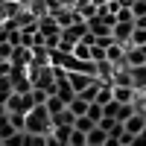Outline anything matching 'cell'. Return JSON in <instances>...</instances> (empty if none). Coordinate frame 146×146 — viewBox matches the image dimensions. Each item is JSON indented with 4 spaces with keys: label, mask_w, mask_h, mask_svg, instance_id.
Masks as SVG:
<instances>
[{
    "label": "cell",
    "mask_w": 146,
    "mask_h": 146,
    "mask_svg": "<svg viewBox=\"0 0 146 146\" xmlns=\"http://www.w3.org/2000/svg\"><path fill=\"white\" fill-rule=\"evenodd\" d=\"M47 111H50V114H56V111H62V108H67L64 105V100H62V96H56V94H50V96H47Z\"/></svg>",
    "instance_id": "obj_14"
},
{
    "label": "cell",
    "mask_w": 146,
    "mask_h": 146,
    "mask_svg": "<svg viewBox=\"0 0 146 146\" xmlns=\"http://www.w3.org/2000/svg\"><path fill=\"white\" fill-rule=\"evenodd\" d=\"M0 114H6V105H0Z\"/></svg>",
    "instance_id": "obj_29"
},
{
    "label": "cell",
    "mask_w": 146,
    "mask_h": 146,
    "mask_svg": "<svg viewBox=\"0 0 146 146\" xmlns=\"http://www.w3.org/2000/svg\"><path fill=\"white\" fill-rule=\"evenodd\" d=\"M102 146H123V143H120V137H114V135H108Z\"/></svg>",
    "instance_id": "obj_26"
},
{
    "label": "cell",
    "mask_w": 146,
    "mask_h": 146,
    "mask_svg": "<svg viewBox=\"0 0 146 146\" xmlns=\"http://www.w3.org/2000/svg\"><path fill=\"white\" fill-rule=\"evenodd\" d=\"M120 105H123V102H117V100L105 102V105H102V114H105V117H114V120H117V117H120Z\"/></svg>",
    "instance_id": "obj_17"
},
{
    "label": "cell",
    "mask_w": 146,
    "mask_h": 146,
    "mask_svg": "<svg viewBox=\"0 0 146 146\" xmlns=\"http://www.w3.org/2000/svg\"><path fill=\"white\" fill-rule=\"evenodd\" d=\"M105 137H108V131H105V129H100V126H94V129L88 131V146H102V143H105Z\"/></svg>",
    "instance_id": "obj_11"
},
{
    "label": "cell",
    "mask_w": 146,
    "mask_h": 146,
    "mask_svg": "<svg viewBox=\"0 0 146 146\" xmlns=\"http://www.w3.org/2000/svg\"><path fill=\"white\" fill-rule=\"evenodd\" d=\"M23 137H27V131H15L3 140V146H23Z\"/></svg>",
    "instance_id": "obj_20"
},
{
    "label": "cell",
    "mask_w": 146,
    "mask_h": 146,
    "mask_svg": "<svg viewBox=\"0 0 146 146\" xmlns=\"http://www.w3.org/2000/svg\"><path fill=\"white\" fill-rule=\"evenodd\" d=\"M135 27H140V29H146V15H140V18H135Z\"/></svg>",
    "instance_id": "obj_27"
},
{
    "label": "cell",
    "mask_w": 146,
    "mask_h": 146,
    "mask_svg": "<svg viewBox=\"0 0 146 146\" xmlns=\"http://www.w3.org/2000/svg\"><path fill=\"white\" fill-rule=\"evenodd\" d=\"M131 15H135V18L146 15V0H135V3H131Z\"/></svg>",
    "instance_id": "obj_23"
},
{
    "label": "cell",
    "mask_w": 146,
    "mask_h": 146,
    "mask_svg": "<svg viewBox=\"0 0 146 146\" xmlns=\"http://www.w3.org/2000/svg\"><path fill=\"white\" fill-rule=\"evenodd\" d=\"M129 44H137V47H143V44H146V29L135 27V29H131V38H129Z\"/></svg>",
    "instance_id": "obj_19"
},
{
    "label": "cell",
    "mask_w": 146,
    "mask_h": 146,
    "mask_svg": "<svg viewBox=\"0 0 146 146\" xmlns=\"http://www.w3.org/2000/svg\"><path fill=\"white\" fill-rule=\"evenodd\" d=\"M105 58H108V62H111L114 67L126 64V44H120V41L108 44V47H105ZM126 67H129V64H126Z\"/></svg>",
    "instance_id": "obj_3"
},
{
    "label": "cell",
    "mask_w": 146,
    "mask_h": 146,
    "mask_svg": "<svg viewBox=\"0 0 146 146\" xmlns=\"http://www.w3.org/2000/svg\"><path fill=\"white\" fill-rule=\"evenodd\" d=\"M131 29H135V21H117L114 27H111V35H114V41H120V44H129V38H131Z\"/></svg>",
    "instance_id": "obj_4"
},
{
    "label": "cell",
    "mask_w": 146,
    "mask_h": 146,
    "mask_svg": "<svg viewBox=\"0 0 146 146\" xmlns=\"http://www.w3.org/2000/svg\"><path fill=\"white\" fill-rule=\"evenodd\" d=\"M73 56H76V58H91V44H88V41H76ZM91 62H94V58H91Z\"/></svg>",
    "instance_id": "obj_16"
},
{
    "label": "cell",
    "mask_w": 146,
    "mask_h": 146,
    "mask_svg": "<svg viewBox=\"0 0 146 146\" xmlns=\"http://www.w3.org/2000/svg\"><path fill=\"white\" fill-rule=\"evenodd\" d=\"M88 117L94 120V123H100V120H102V105L100 102H91L88 105Z\"/></svg>",
    "instance_id": "obj_21"
},
{
    "label": "cell",
    "mask_w": 146,
    "mask_h": 146,
    "mask_svg": "<svg viewBox=\"0 0 146 146\" xmlns=\"http://www.w3.org/2000/svg\"><path fill=\"white\" fill-rule=\"evenodd\" d=\"M91 58H94V62H105V47L91 44Z\"/></svg>",
    "instance_id": "obj_22"
},
{
    "label": "cell",
    "mask_w": 146,
    "mask_h": 146,
    "mask_svg": "<svg viewBox=\"0 0 146 146\" xmlns=\"http://www.w3.org/2000/svg\"><path fill=\"white\" fill-rule=\"evenodd\" d=\"M23 131H29V135H50L53 131V117L47 111V105H35L27 114V129Z\"/></svg>",
    "instance_id": "obj_1"
},
{
    "label": "cell",
    "mask_w": 146,
    "mask_h": 146,
    "mask_svg": "<svg viewBox=\"0 0 146 146\" xmlns=\"http://www.w3.org/2000/svg\"><path fill=\"white\" fill-rule=\"evenodd\" d=\"M50 135L58 140V143H70V135H73V126H53Z\"/></svg>",
    "instance_id": "obj_12"
},
{
    "label": "cell",
    "mask_w": 146,
    "mask_h": 146,
    "mask_svg": "<svg viewBox=\"0 0 146 146\" xmlns=\"http://www.w3.org/2000/svg\"><path fill=\"white\" fill-rule=\"evenodd\" d=\"M15 131H18V129L12 126V120H9V111H6V114H0V140H6L9 135H15Z\"/></svg>",
    "instance_id": "obj_13"
},
{
    "label": "cell",
    "mask_w": 146,
    "mask_h": 146,
    "mask_svg": "<svg viewBox=\"0 0 146 146\" xmlns=\"http://www.w3.org/2000/svg\"><path fill=\"white\" fill-rule=\"evenodd\" d=\"M114 123H120V120H114V117H105V114H102V120H100L96 126H100V129H105V131H111V129H114Z\"/></svg>",
    "instance_id": "obj_24"
},
{
    "label": "cell",
    "mask_w": 146,
    "mask_h": 146,
    "mask_svg": "<svg viewBox=\"0 0 146 146\" xmlns=\"http://www.w3.org/2000/svg\"><path fill=\"white\" fill-rule=\"evenodd\" d=\"M135 88H131V85H114V100L117 102H131L135 100Z\"/></svg>",
    "instance_id": "obj_8"
},
{
    "label": "cell",
    "mask_w": 146,
    "mask_h": 146,
    "mask_svg": "<svg viewBox=\"0 0 146 146\" xmlns=\"http://www.w3.org/2000/svg\"><path fill=\"white\" fill-rule=\"evenodd\" d=\"M9 62H12V64H23V67H29V62H32V47H27V44H18V47H12V56H9Z\"/></svg>",
    "instance_id": "obj_5"
},
{
    "label": "cell",
    "mask_w": 146,
    "mask_h": 146,
    "mask_svg": "<svg viewBox=\"0 0 146 146\" xmlns=\"http://www.w3.org/2000/svg\"><path fill=\"white\" fill-rule=\"evenodd\" d=\"M123 129L129 131V135H140V131L146 129V114H140V111H135L126 123H123Z\"/></svg>",
    "instance_id": "obj_7"
},
{
    "label": "cell",
    "mask_w": 146,
    "mask_h": 146,
    "mask_svg": "<svg viewBox=\"0 0 146 146\" xmlns=\"http://www.w3.org/2000/svg\"><path fill=\"white\" fill-rule=\"evenodd\" d=\"M131 146H146V129L140 131V135H135V140H131Z\"/></svg>",
    "instance_id": "obj_25"
},
{
    "label": "cell",
    "mask_w": 146,
    "mask_h": 146,
    "mask_svg": "<svg viewBox=\"0 0 146 146\" xmlns=\"http://www.w3.org/2000/svg\"><path fill=\"white\" fill-rule=\"evenodd\" d=\"M67 82H70V88L76 91V94H82L94 82V76H91V73H76V70H73V73H67Z\"/></svg>",
    "instance_id": "obj_6"
},
{
    "label": "cell",
    "mask_w": 146,
    "mask_h": 146,
    "mask_svg": "<svg viewBox=\"0 0 146 146\" xmlns=\"http://www.w3.org/2000/svg\"><path fill=\"white\" fill-rule=\"evenodd\" d=\"M0 146H3V140H0Z\"/></svg>",
    "instance_id": "obj_30"
},
{
    "label": "cell",
    "mask_w": 146,
    "mask_h": 146,
    "mask_svg": "<svg viewBox=\"0 0 146 146\" xmlns=\"http://www.w3.org/2000/svg\"><path fill=\"white\" fill-rule=\"evenodd\" d=\"M88 105H91V102H88V100H82L79 94H76V96H73V100L67 102V108H70V111L76 114V117H82V114H88Z\"/></svg>",
    "instance_id": "obj_10"
},
{
    "label": "cell",
    "mask_w": 146,
    "mask_h": 146,
    "mask_svg": "<svg viewBox=\"0 0 146 146\" xmlns=\"http://www.w3.org/2000/svg\"><path fill=\"white\" fill-rule=\"evenodd\" d=\"M47 146H62V143H58V140H56L53 135H47Z\"/></svg>",
    "instance_id": "obj_28"
},
{
    "label": "cell",
    "mask_w": 146,
    "mask_h": 146,
    "mask_svg": "<svg viewBox=\"0 0 146 146\" xmlns=\"http://www.w3.org/2000/svg\"><path fill=\"white\" fill-rule=\"evenodd\" d=\"M23 146H47V135H29V131H27Z\"/></svg>",
    "instance_id": "obj_18"
},
{
    "label": "cell",
    "mask_w": 146,
    "mask_h": 146,
    "mask_svg": "<svg viewBox=\"0 0 146 146\" xmlns=\"http://www.w3.org/2000/svg\"><path fill=\"white\" fill-rule=\"evenodd\" d=\"M32 108H35L32 91H29V94H15V91H12V94H9V100H6V111H15V114H29Z\"/></svg>",
    "instance_id": "obj_2"
},
{
    "label": "cell",
    "mask_w": 146,
    "mask_h": 146,
    "mask_svg": "<svg viewBox=\"0 0 146 146\" xmlns=\"http://www.w3.org/2000/svg\"><path fill=\"white\" fill-rule=\"evenodd\" d=\"M96 123H94V120L88 117V114H82V117H76V120H73V129H79V131H85V135H88V131L94 129Z\"/></svg>",
    "instance_id": "obj_15"
},
{
    "label": "cell",
    "mask_w": 146,
    "mask_h": 146,
    "mask_svg": "<svg viewBox=\"0 0 146 146\" xmlns=\"http://www.w3.org/2000/svg\"><path fill=\"white\" fill-rule=\"evenodd\" d=\"M50 117H53V126H73V120H76V114L70 108H62V111H56Z\"/></svg>",
    "instance_id": "obj_9"
}]
</instances>
